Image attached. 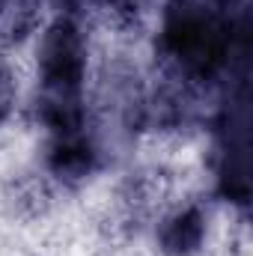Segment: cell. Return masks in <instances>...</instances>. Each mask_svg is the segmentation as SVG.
Returning a JSON list of instances; mask_svg holds the SVG:
<instances>
[{
	"instance_id": "obj_1",
	"label": "cell",
	"mask_w": 253,
	"mask_h": 256,
	"mask_svg": "<svg viewBox=\"0 0 253 256\" xmlns=\"http://www.w3.org/2000/svg\"><path fill=\"white\" fill-rule=\"evenodd\" d=\"M161 45L182 72L206 78L226 63L232 48V24L200 3H179L164 18Z\"/></svg>"
},
{
	"instance_id": "obj_2",
	"label": "cell",
	"mask_w": 253,
	"mask_h": 256,
	"mask_svg": "<svg viewBox=\"0 0 253 256\" xmlns=\"http://www.w3.org/2000/svg\"><path fill=\"white\" fill-rule=\"evenodd\" d=\"M86 72V42L72 18H57L39 45L42 98H80V84Z\"/></svg>"
},
{
	"instance_id": "obj_3",
	"label": "cell",
	"mask_w": 253,
	"mask_h": 256,
	"mask_svg": "<svg viewBox=\"0 0 253 256\" xmlns=\"http://www.w3.org/2000/svg\"><path fill=\"white\" fill-rule=\"evenodd\" d=\"M202 236H206V220H202L200 208H182V212H176L173 218L164 220V226L158 232L164 254H170V256L196 254L200 244H202Z\"/></svg>"
},
{
	"instance_id": "obj_4",
	"label": "cell",
	"mask_w": 253,
	"mask_h": 256,
	"mask_svg": "<svg viewBox=\"0 0 253 256\" xmlns=\"http://www.w3.org/2000/svg\"><path fill=\"white\" fill-rule=\"evenodd\" d=\"M96 164V152L90 149V143L78 134V137H57V146L51 149L48 167L54 170V176H60L66 182L84 179Z\"/></svg>"
},
{
	"instance_id": "obj_5",
	"label": "cell",
	"mask_w": 253,
	"mask_h": 256,
	"mask_svg": "<svg viewBox=\"0 0 253 256\" xmlns=\"http://www.w3.org/2000/svg\"><path fill=\"white\" fill-rule=\"evenodd\" d=\"M12 104H15V80H12V72L0 63V122L9 116Z\"/></svg>"
}]
</instances>
